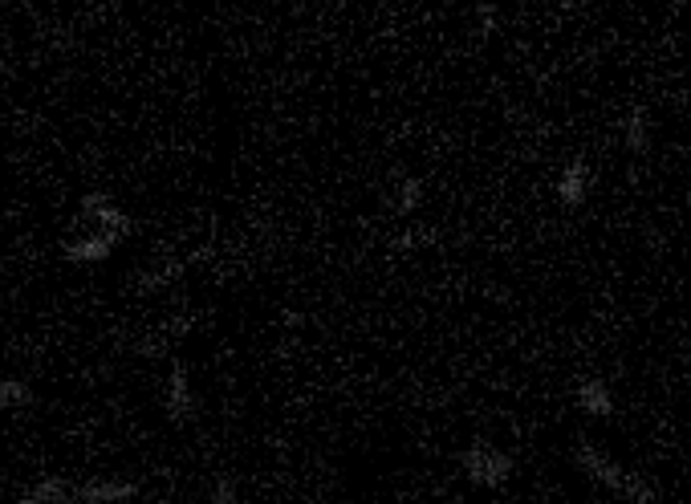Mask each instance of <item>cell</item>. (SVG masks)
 <instances>
[{"mask_svg": "<svg viewBox=\"0 0 691 504\" xmlns=\"http://www.w3.org/2000/svg\"><path fill=\"white\" fill-rule=\"evenodd\" d=\"M513 456L505 448H496V444H484V439H476V444H468L460 452V472L480 484V488H500V484H509L513 476Z\"/></svg>", "mask_w": 691, "mask_h": 504, "instance_id": "6da1fadb", "label": "cell"}, {"mask_svg": "<svg viewBox=\"0 0 691 504\" xmlns=\"http://www.w3.org/2000/svg\"><path fill=\"white\" fill-rule=\"evenodd\" d=\"M163 411H167V419H171L175 427H187V423L196 419V411H200V399H196V391H192V378H187V366H183L179 358H175L171 370H167Z\"/></svg>", "mask_w": 691, "mask_h": 504, "instance_id": "7a4b0ae2", "label": "cell"}, {"mask_svg": "<svg viewBox=\"0 0 691 504\" xmlns=\"http://www.w3.org/2000/svg\"><path fill=\"white\" fill-rule=\"evenodd\" d=\"M78 212H82V220H86L90 228L110 232V236H118V240H127V232H131V216L122 212L106 192H86L82 204H78Z\"/></svg>", "mask_w": 691, "mask_h": 504, "instance_id": "3957f363", "label": "cell"}, {"mask_svg": "<svg viewBox=\"0 0 691 504\" xmlns=\"http://www.w3.org/2000/svg\"><path fill=\"white\" fill-rule=\"evenodd\" d=\"M114 248H118V236L98 232V228H86L82 236H70L66 244H61L70 265H102V261H110Z\"/></svg>", "mask_w": 691, "mask_h": 504, "instance_id": "277c9868", "label": "cell"}, {"mask_svg": "<svg viewBox=\"0 0 691 504\" xmlns=\"http://www.w3.org/2000/svg\"><path fill=\"white\" fill-rule=\"evenodd\" d=\"M590 163L586 159H574V163H565L561 175H557V204L561 208H582L590 200Z\"/></svg>", "mask_w": 691, "mask_h": 504, "instance_id": "5b68a950", "label": "cell"}, {"mask_svg": "<svg viewBox=\"0 0 691 504\" xmlns=\"http://www.w3.org/2000/svg\"><path fill=\"white\" fill-rule=\"evenodd\" d=\"M578 468H582L594 484H602V488H610V492H622V484H626V472H622L602 448H594V444H582V448H578Z\"/></svg>", "mask_w": 691, "mask_h": 504, "instance_id": "8992f818", "label": "cell"}, {"mask_svg": "<svg viewBox=\"0 0 691 504\" xmlns=\"http://www.w3.org/2000/svg\"><path fill=\"white\" fill-rule=\"evenodd\" d=\"M139 496L135 480H90L74 488V504H131Z\"/></svg>", "mask_w": 691, "mask_h": 504, "instance_id": "52a82bcc", "label": "cell"}, {"mask_svg": "<svg viewBox=\"0 0 691 504\" xmlns=\"http://www.w3.org/2000/svg\"><path fill=\"white\" fill-rule=\"evenodd\" d=\"M574 403L590 415V419H610L614 415V395L606 387V378H582L574 387Z\"/></svg>", "mask_w": 691, "mask_h": 504, "instance_id": "ba28073f", "label": "cell"}, {"mask_svg": "<svg viewBox=\"0 0 691 504\" xmlns=\"http://www.w3.org/2000/svg\"><path fill=\"white\" fill-rule=\"evenodd\" d=\"M622 147L631 151L635 159L651 151V114H647L643 106H631V110H626V118H622Z\"/></svg>", "mask_w": 691, "mask_h": 504, "instance_id": "9c48e42d", "label": "cell"}, {"mask_svg": "<svg viewBox=\"0 0 691 504\" xmlns=\"http://www.w3.org/2000/svg\"><path fill=\"white\" fill-rule=\"evenodd\" d=\"M17 504H74V488L66 480H57V476H45V480L29 484Z\"/></svg>", "mask_w": 691, "mask_h": 504, "instance_id": "30bf717a", "label": "cell"}, {"mask_svg": "<svg viewBox=\"0 0 691 504\" xmlns=\"http://www.w3.org/2000/svg\"><path fill=\"white\" fill-rule=\"evenodd\" d=\"M419 204H423V179H415V175H407V179H399V187H395V196H391V208H395V216H415L419 212Z\"/></svg>", "mask_w": 691, "mask_h": 504, "instance_id": "8fae6325", "label": "cell"}, {"mask_svg": "<svg viewBox=\"0 0 691 504\" xmlns=\"http://www.w3.org/2000/svg\"><path fill=\"white\" fill-rule=\"evenodd\" d=\"M21 407H33V387L25 378L0 374V411H21Z\"/></svg>", "mask_w": 691, "mask_h": 504, "instance_id": "7c38bea8", "label": "cell"}, {"mask_svg": "<svg viewBox=\"0 0 691 504\" xmlns=\"http://www.w3.org/2000/svg\"><path fill=\"white\" fill-rule=\"evenodd\" d=\"M179 273H183V261H163L159 269H143V273L135 277V285H139V293H151V289L171 285Z\"/></svg>", "mask_w": 691, "mask_h": 504, "instance_id": "4fadbf2b", "label": "cell"}, {"mask_svg": "<svg viewBox=\"0 0 691 504\" xmlns=\"http://www.w3.org/2000/svg\"><path fill=\"white\" fill-rule=\"evenodd\" d=\"M618 496H626L631 504H659V488L647 476H635V472H626V484H622Z\"/></svg>", "mask_w": 691, "mask_h": 504, "instance_id": "5bb4252c", "label": "cell"}, {"mask_svg": "<svg viewBox=\"0 0 691 504\" xmlns=\"http://www.w3.org/2000/svg\"><path fill=\"white\" fill-rule=\"evenodd\" d=\"M423 244H435V232L431 228H399V236L391 240V248L395 252H415V248H423Z\"/></svg>", "mask_w": 691, "mask_h": 504, "instance_id": "9a60e30c", "label": "cell"}, {"mask_svg": "<svg viewBox=\"0 0 691 504\" xmlns=\"http://www.w3.org/2000/svg\"><path fill=\"white\" fill-rule=\"evenodd\" d=\"M208 504H244L240 500V484L232 476H216L212 480V492H208Z\"/></svg>", "mask_w": 691, "mask_h": 504, "instance_id": "2e32d148", "label": "cell"}, {"mask_svg": "<svg viewBox=\"0 0 691 504\" xmlns=\"http://www.w3.org/2000/svg\"><path fill=\"white\" fill-rule=\"evenodd\" d=\"M476 21H480V33L488 37L496 29V5H476Z\"/></svg>", "mask_w": 691, "mask_h": 504, "instance_id": "e0dca14e", "label": "cell"}]
</instances>
